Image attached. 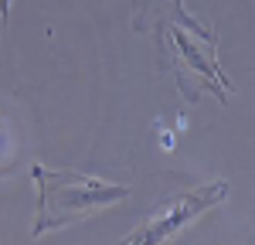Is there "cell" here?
Segmentation results:
<instances>
[{
	"label": "cell",
	"mask_w": 255,
	"mask_h": 245,
	"mask_svg": "<svg viewBox=\"0 0 255 245\" xmlns=\"http://www.w3.org/2000/svg\"><path fill=\"white\" fill-rule=\"evenodd\" d=\"M218 198H225V184H211V191H208V194H201V198H194V194L180 198V201L170 208V215L163 211V218H160V222H153L150 228H143V239H163V235H170L180 222H187V218H191V215H197L201 208L215 204Z\"/></svg>",
	"instance_id": "obj_1"
}]
</instances>
